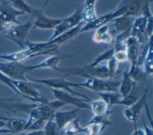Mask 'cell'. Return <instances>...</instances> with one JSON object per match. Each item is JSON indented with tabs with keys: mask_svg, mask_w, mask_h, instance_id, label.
<instances>
[{
	"mask_svg": "<svg viewBox=\"0 0 153 135\" xmlns=\"http://www.w3.org/2000/svg\"><path fill=\"white\" fill-rule=\"evenodd\" d=\"M56 70L63 72L65 73L66 76H79L86 79L90 78L110 79L113 78L110 75L106 66H91L89 64L83 67H72L68 68H57Z\"/></svg>",
	"mask_w": 153,
	"mask_h": 135,
	"instance_id": "cell-1",
	"label": "cell"
},
{
	"mask_svg": "<svg viewBox=\"0 0 153 135\" xmlns=\"http://www.w3.org/2000/svg\"><path fill=\"white\" fill-rule=\"evenodd\" d=\"M31 21L25 23H5L1 25L2 30L6 37L14 42L21 48H24L27 42L26 38L32 26Z\"/></svg>",
	"mask_w": 153,
	"mask_h": 135,
	"instance_id": "cell-2",
	"label": "cell"
},
{
	"mask_svg": "<svg viewBox=\"0 0 153 135\" xmlns=\"http://www.w3.org/2000/svg\"><path fill=\"white\" fill-rule=\"evenodd\" d=\"M120 81L110 79L90 78L83 82H71L72 87H83L95 93L115 92L118 90Z\"/></svg>",
	"mask_w": 153,
	"mask_h": 135,
	"instance_id": "cell-3",
	"label": "cell"
},
{
	"mask_svg": "<svg viewBox=\"0 0 153 135\" xmlns=\"http://www.w3.org/2000/svg\"><path fill=\"white\" fill-rule=\"evenodd\" d=\"M0 70L12 80L28 81L26 74L35 70L34 65H25L20 62L0 63Z\"/></svg>",
	"mask_w": 153,
	"mask_h": 135,
	"instance_id": "cell-4",
	"label": "cell"
},
{
	"mask_svg": "<svg viewBox=\"0 0 153 135\" xmlns=\"http://www.w3.org/2000/svg\"><path fill=\"white\" fill-rule=\"evenodd\" d=\"M152 0H123L119 5L112 11L113 19L125 16L134 17L137 15L144 7L149 5Z\"/></svg>",
	"mask_w": 153,
	"mask_h": 135,
	"instance_id": "cell-5",
	"label": "cell"
},
{
	"mask_svg": "<svg viewBox=\"0 0 153 135\" xmlns=\"http://www.w3.org/2000/svg\"><path fill=\"white\" fill-rule=\"evenodd\" d=\"M27 81L30 82L41 84L52 89L63 90L75 96L83 98L89 102L91 101L90 98L88 97L87 96L74 91L72 88L71 82L66 81L64 78V77L52 78H48V79H34V78H31L29 77H27Z\"/></svg>",
	"mask_w": 153,
	"mask_h": 135,
	"instance_id": "cell-6",
	"label": "cell"
},
{
	"mask_svg": "<svg viewBox=\"0 0 153 135\" xmlns=\"http://www.w3.org/2000/svg\"><path fill=\"white\" fill-rule=\"evenodd\" d=\"M13 84L19 95L35 103H42L47 100L29 81L12 80Z\"/></svg>",
	"mask_w": 153,
	"mask_h": 135,
	"instance_id": "cell-7",
	"label": "cell"
},
{
	"mask_svg": "<svg viewBox=\"0 0 153 135\" xmlns=\"http://www.w3.org/2000/svg\"><path fill=\"white\" fill-rule=\"evenodd\" d=\"M51 90L56 99L63 102L66 105H71L81 109H90L89 101L63 90L52 88Z\"/></svg>",
	"mask_w": 153,
	"mask_h": 135,
	"instance_id": "cell-8",
	"label": "cell"
},
{
	"mask_svg": "<svg viewBox=\"0 0 153 135\" xmlns=\"http://www.w3.org/2000/svg\"><path fill=\"white\" fill-rule=\"evenodd\" d=\"M82 8H78L70 16L62 19V22L54 28V33L50 39H52L59 36L68 30L81 23L82 21Z\"/></svg>",
	"mask_w": 153,
	"mask_h": 135,
	"instance_id": "cell-9",
	"label": "cell"
},
{
	"mask_svg": "<svg viewBox=\"0 0 153 135\" xmlns=\"http://www.w3.org/2000/svg\"><path fill=\"white\" fill-rule=\"evenodd\" d=\"M148 89H146L140 95L139 99L131 105L127 107L123 111L124 117L129 121L132 122L134 125V129H136V122L140 116L141 111L147 104Z\"/></svg>",
	"mask_w": 153,
	"mask_h": 135,
	"instance_id": "cell-10",
	"label": "cell"
},
{
	"mask_svg": "<svg viewBox=\"0 0 153 135\" xmlns=\"http://www.w3.org/2000/svg\"><path fill=\"white\" fill-rule=\"evenodd\" d=\"M25 14L24 13L17 10L6 1L0 5V25L5 23H21L17 20V17Z\"/></svg>",
	"mask_w": 153,
	"mask_h": 135,
	"instance_id": "cell-11",
	"label": "cell"
},
{
	"mask_svg": "<svg viewBox=\"0 0 153 135\" xmlns=\"http://www.w3.org/2000/svg\"><path fill=\"white\" fill-rule=\"evenodd\" d=\"M32 16L35 17L33 27L41 29H54L62 20V19H53L47 17L39 9L35 8Z\"/></svg>",
	"mask_w": 153,
	"mask_h": 135,
	"instance_id": "cell-12",
	"label": "cell"
},
{
	"mask_svg": "<svg viewBox=\"0 0 153 135\" xmlns=\"http://www.w3.org/2000/svg\"><path fill=\"white\" fill-rule=\"evenodd\" d=\"M81 110L79 108H76L72 110L66 111H57L54 115L53 120L56 123L57 127L60 130L69 122L72 121L78 117V112Z\"/></svg>",
	"mask_w": 153,
	"mask_h": 135,
	"instance_id": "cell-13",
	"label": "cell"
},
{
	"mask_svg": "<svg viewBox=\"0 0 153 135\" xmlns=\"http://www.w3.org/2000/svg\"><path fill=\"white\" fill-rule=\"evenodd\" d=\"M37 56L38 55L34 53L29 48H27L26 50L13 53L11 54H0V59L7 60L8 62L22 63V62H24Z\"/></svg>",
	"mask_w": 153,
	"mask_h": 135,
	"instance_id": "cell-14",
	"label": "cell"
},
{
	"mask_svg": "<svg viewBox=\"0 0 153 135\" xmlns=\"http://www.w3.org/2000/svg\"><path fill=\"white\" fill-rule=\"evenodd\" d=\"M112 19L113 17L111 11L100 17H97L93 21L88 22L84 26H82L80 29L79 33L97 29L104 25H106L108 22H111Z\"/></svg>",
	"mask_w": 153,
	"mask_h": 135,
	"instance_id": "cell-15",
	"label": "cell"
},
{
	"mask_svg": "<svg viewBox=\"0 0 153 135\" xmlns=\"http://www.w3.org/2000/svg\"><path fill=\"white\" fill-rule=\"evenodd\" d=\"M133 21L134 19L133 17L122 16L113 19L111 22L113 23L112 26L114 31L118 32L119 34L130 29L131 27Z\"/></svg>",
	"mask_w": 153,
	"mask_h": 135,
	"instance_id": "cell-16",
	"label": "cell"
},
{
	"mask_svg": "<svg viewBox=\"0 0 153 135\" xmlns=\"http://www.w3.org/2000/svg\"><path fill=\"white\" fill-rule=\"evenodd\" d=\"M93 40L95 43L109 44L114 42V38L109 32L108 26L106 24L97 29L93 36Z\"/></svg>",
	"mask_w": 153,
	"mask_h": 135,
	"instance_id": "cell-17",
	"label": "cell"
},
{
	"mask_svg": "<svg viewBox=\"0 0 153 135\" xmlns=\"http://www.w3.org/2000/svg\"><path fill=\"white\" fill-rule=\"evenodd\" d=\"M27 121L19 118H8L5 121V126L10 133H18L25 131Z\"/></svg>",
	"mask_w": 153,
	"mask_h": 135,
	"instance_id": "cell-18",
	"label": "cell"
},
{
	"mask_svg": "<svg viewBox=\"0 0 153 135\" xmlns=\"http://www.w3.org/2000/svg\"><path fill=\"white\" fill-rule=\"evenodd\" d=\"M136 82L131 79L128 74V69L126 70L123 75L122 79L118 88L119 93L123 97L127 96L134 87Z\"/></svg>",
	"mask_w": 153,
	"mask_h": 135,
	"instance_id": "cell-19",
	"label": "cell"
},
{
	"mask_svg": "<svg viewBox=\"0 0 153 135\" xmlns=\"http://www.w3.org/2000/svg\"><path fill=\"white\" fill-rule=\"evenodd\" d=\"M89 105L90 110L93 112L94 116H102L112 113V111L109 110V106L101 99L91 100Z\"/></svg>",
	"mask_w": 153,
	"mask_h": 135,
	"instance_id": "cell-20",
	"label": "cell"
},
{
	"mask_svg": "<svg viewBox=\"0 0 153 135\" xmlns=\"http://www.w3.org/2000/svg\"><path fill=\"white\" fill-rule=\"evenodd\" d=\"M23 103L13 98L0 97V109H5L13 112H22Z\"/></svg>",
	"mask_w": 153,
	"mask_h": 135,
	"instance_id": "cell-21",
	"label": "cell"
},
{
	"mask_svg": "<svg viewBox=\"0 0 153 135\" xmlns=\"http://www.w3.org/2000/svg\"><path fill=\"white\" fill-rule=\"evenodd\" d=\"M68 58V56H51L42 62L35 65L34 67L35 69H52L56 70L58 68L59 63L63 60V59Z\"/></svg>",
	"mask_w": 153,
	"mask_h": 135,
	"instance_id": "cell-22",
	"label": "cell"
},
{
	"mask_svg": "<svg viewBox=\"0 0 153 135\" xmlns=\"http://www.w3.org/2000/svg\"><path fill=\"white\" fill-rule=\"evenodd\" d=\"M100 99H102L109 107L112 105H120V103L123 99V97L119 92H102L97 93Z\"/></svg>",
	"mask_w": 153,
	"mask_h": 135,
	"instance_id": "cell-23",
	"label": "cell"
},
{
	"mask_svg": "<svg viewBox=\"0 0 153 135\" xmlns=\"http://www.w3.org/2000/svg\"><path fill=\"white\" fill-rule=\"evenodd\" d=\"M7 2L19 11L32 15L35 8L28 5L24 0H5Z\"/></svg>",
	"mask_w": 153,
	"mask_h": 135,
	"instance_id": "cell-24",
	"label": "cell"
},
{
	"mask_svg": "<svg viewBox=\"0 0 153 135\" xmlns=\"http://www.w3.org/2000/svg\"><path fill=\"white\" fill-rule=\"evenodd\" d=\"M140 96H139L138 92L136 88V85L133 87L131 92L126 97H123L121 100L120 105H123L126 107H128L134 103H135L140 97Z\"/></svg>",
	"mask_w": 153,
	"mask_h": 135,
	"instance_id": "cell-25",
	"label": "cell"
},
{
	"mask_svg": "<svg viewBox=\"0 0 153 135\" xmlns=\"http://www.w3.org/2000/svg\"><path fill=\"white\" fill-rule=\"evenodd\" d=\"M152 42L150 44L148 53L146 56L144 63L143 68L144 73L146 75H151L152 73Z\"/></svg>",
	"mask_w": 153,
	"mask_h": 135,
	"instance_id": "cell-26",
	"label": "cell"
},
{
	"mask_svg": "<svg viewBox=\"0 0 153 135\" xmlns=\"http://www.w3.org/2000/svg\"><path fill=\"white\" fill-rule=\"evenodd\" d=\"M43 130L45 135H60L61 134L60 130L59 128L53 119H50L46 122Z\"/></svg>",
	"mask_w": 153,
	"mask_h": 135,
	"instance_id": "cell-27",
	"label": "cell"
},
{
	"mask_svg": "<svg viewBox=\"0 0 153 135\" xmlns=\"http://www.w3.org/2000/svg\"><path fill=\"white\" fill-rule=\"evenodd\" d=\"M114 49L112 48L111 50H109L108 51H106L102 53L101 54L99 55L94 60L90 63V65L91 66H97L99 65V64L103 62V61H108L109 59L112 58L114 57Z\"/></svg>",
	"mask_w": 153,
	"mask_h": 135,
	"instance_id": "cell-28",
	"label": "cell"
},
{
	"mask_svg": "<svg viewBox=\"0 0 153 135\" xmlns=\"http://www.w3.org/2000/svg\"><path fill=\"white\" fill-rule=\"evenodd\" d=\"M111 113H108L102 116H94L93 118L85 125L90 124H100L105 127H107L109 125H111V122L109 120V116Z\"/></svg>",
	"mask_w": 153,
	"mask_h": 135,
	"instance_id": "cell-29",
	"label": "cell"
},
{
	"mask_svg": "<svg viewBox=\"0 0 153 135\" xmlns=\"http://www.w3.org/2000/svg\"><path fill=\"white\" fill-rule=\"evenodd\" d=\"M88 127V135H100L106 127L100 124H90L85 125Z\"/></svg>",
	"mask_w": 153,
	"mask_h": 135,
	"instance_id": "cell-30",
	"label": "cell"
},
{
	"mask_svg": "<svg viewBox=\"0 0 153 135\" xmlns=\"http://www.w3.org/2000/svg\"><path fill=\"white\" fill-rule=\"evenodd\" d=\"M0 82L5 84L7 87H8L10 88H11L12 90H13L15 93L19 94L18 91H17L16 88L14 86L12 79L9 78L7 75H5L1 70H0Z\"/></svg>",
	"mask_w": 153,
	"mask_h": 135,
	"instance_id": "cell-31",
	"label": "cell"
},
{
	"mask_svg": "<svg viewBox=\"0 0 153 135\" xmlns=\"http://www.w3.org/2000/svg\"><path fill=\"white\" fill-rule=\"evenodd\" d=\"M118 62L115 59V58L113 57L111 59H109L108 61V65H107V68L108 69L110 75L113 77L117 70L118 66Z\"/></svg>",
	"mask_w": 153,
	"mask_h": 135,
	"instance_id": "cell-32",
	"label": "cell"
},
{
	"mask_svg": "<svg viewBox=\"0 0 153 135\" xmlns=\"http://www.w3.org/2000/svg\"><path fill=\"white\" fill-rule=\"evenodd\" d=\"M114 57L118 62V63H125L128 61L127 54L126 51H114Z\"/></svg>",
	"mask_w": 153,
	"mask_h": 135,
	"instance_id": "cell-33",
	"label": "cell"
},
{
	"mask_svg": "<svg viewBox=\"0 0 153 135\" xmlns=\"http://www.w3.org/2000/svg\"><path fill=\"white\" fill-rule=\"evenodd\" d=\"M88 127L87 126H85L82 127L80 130L76 132L74 135H87L88 134Z\"/></svg>",
	"mask_w": 153,
	"mask_h": 135,
	"instance_id": "cell-34",
	"label": "cell"
},
{
	"mask_svg": "<svg viewBox=\"0 0 153 135\" xmlns=\"http://www.w3.org/2000/svg\"><path fill=\"white\" fill-rule=\"evenodd\" d=\"M143 120V128H144V135H153V133H152V128H149V127H148L146 125V124L145 123L144 120L142 119Z\"/></svg>",
	"mask_w": 153,
	"mask_h": 135,
	"instance_id": "cell-35",
	"label": "cell"
},
{
	"mask_svg": "<svg viewBox=\"0 0 153 135\" xmlns=\"http://www.w3.org/2000/svg\"><path fill=\"white\" fill-rule=\"evenodd\" d=\"M26 135H45L44 131L43 129L37 130H33L30 132L28 133Z\"/></svg>",
	"mask_w": 153,
	"mask_h": 135,
	"instance_id": "cell-36",
	"label": "cell"
},
{
	"mask_svg": "<svg viewBox=\"0 0 153 135\" xmlns=\"http://www.w3.org/2000/svg\"><path fill=\"white\" fill-rule=\"evenodd\" d=\"M8 119V117H5L4 116H0V121H6Z\"/></svg>",
	"mask_w": 153,
	"mask_h": 135,
	"instance_id": "cell-37",
	"label": "cell"
},
{
	"mask_svg": "<svg viewBox=\"0 0 153 135\" xmlns=\"http://www.w3.org/2000/svg\"><path fill=\"white\" fill-rule=\"evenodd\" d=\"M0 30H2V27L1 25H0Z\"/></svg>",
	"mask_w": 153,
	"mask_h": 135,
	"instance_id": "cell-38",
	"label": "cell"
},
{
	"mask_svg": "<svg viewBox=\"0 0 153 135\" xmlns=\"http://www.w3.org/2000/svg\"><path fill=\"white\" fill-rule=\"evenodd\" d=\"M22 135H26V134H22Z\"/></svg>",
	"mask_w": 153,
	"mask_h": 135,
	"instance_id": "cell-39",
	"label": "cell"
}]
</instances>
